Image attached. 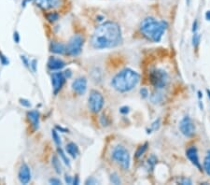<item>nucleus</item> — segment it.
<instances>
[{
	"label": "nucleus",
	"mask_w": 210,
	"mask_h": 185,
	"mask_svg": "<svg viewBox=\"0 0 210 185\" xmlns=\"http://www.w3.org/2000/svg\"><path fill=\"white\" fill-rule=\"evenodd\" d=\"M52 167L54 168L55 172L57 174H62L63 169H62V165L60 163V160L58 159V157L56 155H53L52 157Z\"/></svg>",
	"instance_id": "nucleus-18"
},
{
	"label": "nucleus",
	"mask_w": 210,
	"mask_h": 185,
	"mask_svg": "<svg viewBox=\"0 0 210 185\" xmlns=\"http://www.w3.org/2000/svg\"><path fill=\"white\" fill-rule=\"evenodd\" d=\"M110 181L113 184H121V179L119 177V175L117 173H112L110 175Z\"/></svg>",
	"instance_id": "nucleus-25"
},
{
	"label": "nucleus",
	"mask_w": 210,
	"mask_h": 185,
	"mask_svg": "<svg viewBox=\"0 0 210 185\" xmlns=\"http://www.w3.org/2000/svg\"><path fill=\"white\" fill-rule=\"evenodd\" d=\"M21 59H22V61H23L24 65L26 67L29 66V62H28V59L26 58V56H24V55H21Z\"/></svg>",
	"instance_id": "nucleus-34"
},
{
	"label": "nucleus",
	"mask_w": 210,
	"mask_h": 185,
	"mask_svg": "<svg viewBox=\"0 0 210 185\" xmlns=\"http://www.w3.org/2000/svg\"><path fill=\"white\" fill-rule=\"evenodd\" d=\"M166 27V22L157 21L152 17H148L142 21L140 24V31L148 40L153 42H159L163 37Z\"/></svg>",
	"instance_id": "nucleus-3"
},
{
	"label": "nucleus",
	"mask_w": 210,
	"mask_h": 185,
	"mask_svg": "<svg viewBox=\"0 0 210 185\" xmlns=\"http://www.w3.org/2000/svg\"><path fill=\"white\" fill-rule=\"evenodd\" d=\"M156 162H157V158L155 157V155L152 154L151 156L148 159V167L149 168L152 169L154 167V165L156 164Z\"/></svg>",
	"instance_id": "nucleus-24"
},
{
	"label": "nucleus",
	"mask_w": 210,
	"mask_h": 185,
	"mask_svg": "<svg viewBox=\"0 0 210 185\" xmlns=\"http://www.w3.org/2000/svg\"><path fill=\"white\" fill-rule=\"evenodd\" d=\"M204 169L205 171L207 173V175H209L210 176V150L207 151L206 152V155L204 159Z\"/></svg>",
	"instance_id": "nucleus-19"
},
{
	"label": "nucleus",
	"mask_w": 210,
	"mask_h": 185,
	"mask_svg": "<svg viewBox=\"0 0 210 185\" xmlns=\"http://www.w3.org/2000/svg\"><path fill=\"white\" fill-rule=\"evenodd\" d=\"M64 73V77L65 78H67V79H68V78H70L71 76H72V72H71V70L70 69H67V70H65L64 72H63Z\"/></svg>",
	"instance_id": "nucleus-38"
},
{
	"label": "nucleus",
	"mask_w": 210,
	"mask_h": 185,
	"mask_svg": "<svg viewBox=\"0 0 210 185\" xmlns=\"http://www.w3.org/2000/svg\"><path fill=\"white\" fill-rule=\"evenodd\" d=\"M206 93H207V96H208V98L210 99V90H209V89H206Z\"/></svg>",
	"instance_id": "nucleus-45"
},
{
	"label": "nucleus",
	"mask_w": 210,
	"mask_h": 185,
	"mask_svg": "<svg viewBox=\"0 0 210 185\" xmlns=\"http://www.w3.org/2000/svg\"><path fill=\"white\" fill-rule=\"evenodd\" d=\"M64 180H65V182H66V183H68V184L72 183V178H71L70 176H68V175H65Z\"/></svg>",
	"instance_id": "nucleus-40"
},
{
	"label": "nucleus",
	"mask_w": 210,
	"mask_h": 185,
	"mask_svg": "<svg viewBox=\"0 0 210 185\" xmlns=\"http://www.w3.org/2000/svg\"><path fill=\"white\" fill-rule=\"evenodd\" d=\"M28 119L31 122L32 126L35 130H36L39 126V113L37 110H31L27 114Z\"/></svg>",
	"instance_id": "nucleus-15"
},
{
	"label": "nucleus",
	"mask_w": 210,
	"mask_h": 185,
	"mask_svg": "<svg viewBox=\"0 0 210 185\" xmlns=\"http://www.w3.org/2000/svg\"><path fill=\"white\" fill-rule=\"evenodd\" d=\"M198 97H199V98H202V97H203V94L200 91L198 92Z\"/></svg>",
	"instance_id": "nucleus-44"
},
{
	"label": "nucleus",
	"mask_w": 210,
	"mask_h": 185,
	"mask_svg": "<svg viewBox=\"0 0 210 185\" xmlns=\"http://www.w3.org/2000/svg\"><path fill=\"white\" fill-rule=\"evenodd\" d=\"M47 20L51 22V23H54L59 19V14L57 12H49L46 15Z\"/></svg>",
	"instance_id": "nucleus-22"
},
{
	"label": "nucleus",
	"mask_w": 210,
	"mask_h": 185,
	"mask_svg": "<svg viewBox=\"0 0 210 185\" xmlns=\"http://www.w3.org/2000/svg\"><path fill=\"white\" fill-rule=\"evenodd\" d=\"M97 181H96V180H94L93 178H89L87 180H86L85 181V184H95V183H96Z\"/></svg>",
	"instance_id": "nucleus-37"
},
{
	"label": "nucleus",
	"mask_w": 210,
	"mask_h": 185,
	"mask_svg": "<svg viewBox=\"0 0 210 185\" xmlns=\"http://www.w3.org/2000/svg\"><path fill=\"white\" fill-rule=\"evenodd\" d=\"M88 104L89 109L92 112H99L104 106V97L101 93L96 90H92L88 98Z\"/></svg>",
	"instance_id": "nucleus-6"
},
{
	"label": "nucleus",
	"mask_w": 210,
	"mask_h": 185,
	"mask_svg": "<svg viewBox=\"0 0 210 185\" xmlns=\"http://www.w3.org/2000/svg\"><path fill=\"white\" fill-rule=\"evenodd\" d=\"M49 182L51 183V184H53V185H60L62 182H61V180H58V179H51L50 180H49Z\"/></svg>",
	"instance_id": "nucleus-32"
},
{
	"label": "nucleus",
	"mask_w": 210,
	"mask_h": 185,
	"mask_svg": "<svg viewBox=\"0 0 210 185\" xmlns=\"http://www.w3.org/2000/svg\"><path fill=\"white\" fill-rule=\"evenodd\" d=\"M84 40L80 35H75L73 36L66 46V52L69 55L77 56L79 55L82 51Z\"/></svg>",
	"instance_id": "nucleus-7"
},
{
	"label": "nucleus",
	"mask_w": 210,
	"mask_h": 185,
	"mask_svg": "<svg viewBox=\"0 0 210 185\" xmlns=\"http://www.w3.org/2000/svg\"><path fill=\"white\" fill-rule=\"evenodd\" d=\"M65 151L73 158H76L79 154V148H78L77 144H75L74 142H70V143H68L67 145H66Z\"/></svg>",
	"instance_id": "nucleus-17"
},
{
	"label": "nucleus",
	"mask_w": 210,
	"mask_h": 185,
	"mask_svg": "<svg viewBox=\"0 0 210 185\" xmlns=\"http://www.w3.org/2000/svg\"><path fill=\"white\" fill-rule=\"evenodd\" d=\"M52 139L54 141V143L58 146H61V138H60V136L58 135V133H57L56 130H52Z\"/></svg>",
	"instance_id": "nucleus-23"
},
{
	"label": "nucleus",
	"mask_w": 210,
	"mask_h": 185,
	"mask_svg": "<svg viewBox=\"0 0 210 185\" xmlns=\"http://www.w3.org/2000/svg\"><path fill=\"white\" fill-rule=\"evenodd\" d=\"M36 64H37V62H36V60H32L31 61V63H30V66H31V69H32V70L34 71V72H36Z\"/></svg>",
	"instance_id": "nucleus-33"
},
{
	"label": "nucleus",
	"mask_w": 210,
	"mask_h": 185,
	"mask_svg": "<svg viewBox=\"0 0 210 185\" xmlns=\"http://www.w3.org/2000/svg\"><path fill=\"white\" fill-rule=\"evenodd\" d=\"M111 158L117 164H119L124 170L129 169L131 164L130 153L123 146L118 145L113 148L111 152Z\"/></svg>",
	"instance_id": "nucleus-4"
},
{
	"label": "nucleus",
	"mask_w": 210,
	"mask_h": 185,
	"mask_svg": "<svg viewBox=\"0 0 210 185\" xmlns=\"http://www.w3.org/2000/svg\"><path fill=\"white\" fill-rule=\"evenodd\" d=\"M35 4L42 8V9H49L59 7L61 0H34Z\"/></svg>",
	"instance_id": "nucleus-13"
},
{
	"label": "nucleus",
	"mask_w": 210,
	"mask_h": 185,
	"mask_svg": "<svg viewBox=\"0 0 210 185\" xmlns=\"http://www.w3.org/2000/svg\"><path fill=\"white\" fill-rule=\"evenodd\" d=\"M200 40H201V36L195 32L193 35V45L194 47H197L200 43Z\"/></svg>",
	"instance_id": "nucleus-26"
},
{
	"label": "nucleus",
	"mask_w": 210,
	"mask_h": 185,
	"mask_svg": "<svg viewBox=\"0 0 210 185\" xmlns=\"http://www.w3.org/2000/svg\"><path fill=\"white\" fill-rule=\"evenodd\" d=\"M56 129H58V130H60V131H62V132H64V133L67 132V130L64 129V128H63V127H61V126H56Z\"/></svg>",
	"instance_id": "nucleus-42"
},
{
	"label": "nucleus",
	"mask_w": 210,
	"mask_h": 185,
	"mask_svg": "<svg viewBox=\"0 0 210 185\" xmlns=\"http://www.w3.org/2000/svg\"><path fill=\"white\" fill-rule=\"evenodd\" d=\"M79 182H80V181H79V177L76 176L75 179L72 180V183H73V184H79Z\"/></svg>",
	"instance_id": "nucleus-41"
},
{
	"label": "nucleus",
	"mask_w": 210,
	"mask_h": 185,
	"mask_svg": "<svg viewBox=\"0 0 210 185\" xmlns=\"http://www.w3.org/2000/svg\"><path fill=\"white\" fill-rule=\"evenodd\" d=\"M20 104L24 107H25V108H30L31 107V103L28 101L27 99H24V98H21L20 99Z\"/></svg>",
	"instance_id": "nucleus-27"
},
{
	"label": "nucleus",
	"mask_w": 210,
	"mask_h": 185,
	"mask_svg": "<svg viewBox=\"0 0 210 185\" xmlns=\"http://www.w3.org/2000/svg\"><path fill=\"white\" fill-rule=\"evenodd\" d=\"M48 66L51 70H60L65 66V63L59 58L51 57L48 62Z\"/></svg>",
	"instance_id": "nucleus-14"
},
{
	"label": "nucleus",
	"mask_w": 210,
	"mask_h": 185,
	"mask_svg": "<svg viewBox=\"0 0 210 185\" xmlns=\"http://www.w3.org/2000/svg\"><path fill=\"white\" fill-rule=\"evenodd\" d=\"M13 40H14L15 43L20 42V35H19L18 32H14V34H13Z\"/></svg>",
	"instance_id": "nucleus-35"
},
{
	"label": "nucleus",
	"mask_w": 210,
	"mask_h": 185,
	"mask_svg": "<svg viewBox=\"0 0 210 185\" xmlns=\"http://www.w3.org/2000/svg\"><path fill=\"white\" fill-rule=\"evenodd\" d=\"M147 149H148V143L141 145L136 152V158H139L140 156H142V155L145 153V152L147 151Z\"/></svg>",
	"instance_id": "nucleus-21"
},
{
	"label": "nucleus",
	"mask_w": 210,
	"mask_h": 185,
	"mask_svg": "<svg viewBox=\"0 0 210 185\" xmlns=\"http://www.w3.org/2000/svg\"><path fill=\"white\" fill-rule=\"evenodd\" d=\"M168 74L163 69H156L151 70V72L149 73V81L151 84L157 89L165 88L168 82Z\"/></svg>",
	"instance_id": "nucleus-5"
},
{
	"label": "nucleus",
	"mask_w": 210,
	"mask_h": 185,
	"mask_svg": "<svg viewBox=\"0 0 210 185\" xmlns=\"http://www.w3.org/2000/svg\"><path fill=\"white\" fill-rule=\"evenodd\" d=\"M140 94L142 98H147L149 96V91L147 88H141L140 89Z\"/></svg>",
	"instance_id": "nucleus-29"
},
{
	"label": "nucleus",
	"mask_w": 210,
	"mask_h": 185,
	"mask_svg": "<svg viewBox=\"0 0 210 185\" xmlns=\"http://www.w3.org/2000/svg\"><path fill=\"white\" fill-rule=\"evenodd\" d=\"M197 26H198V22L195 20V21L193 22V33H195V32L197 31Z\"/></svg>",
	"instance_id": "nucleus-39"
},
{
	"label": "nucleus",
	"mask_w": 210,
	"mask_h": 185,
	"mask_svg": "<svg viewBox=\"0 0 210 185\" xmlns=\"http://www.w3.org/2000/svg\"><path fill=\"white\" fill-rule=\"evenodd\" d=\"M186 2H187V5H190V0H186Z\"/></svg>",
	"instance_id": "nucleus-46"
},
{
	"label": "nucleus",
	"mask_w": 210,
	"mask_h": 185,
	"mask_svg": "<svg viewBox=\"0 0 210 185\" xmlns=\"http://www.w3.org/2000/svg\"><path fill=\"white\" fill-rule=\"evenodd\" d=\"M179 130L187 138H192L195 133V125L189 116H185L179 123Z\"/></svg>",
	"instance_id": "nucleus-8"
},
{
	"label": "nucleus",
	"mask_w": 210,
	"mask_h": 185,
	"mask_svg": "<svg viewBox=\"0 0 210 185\" xmlns=\"http://www.w3.org/2000/svg\"><path fill=\"white\" fill-rule=\"evenodd\" d=\"M159 127H160V120L155 121L153 123L151 124V129H152V130H154V131L158 130V129H159Z\"/></svg>",
	"instance_id": "nucleus-31"
},
{
	"label": "nucleus",
	"mask_w": 210,
	"mask_h": 185,
	"mask_svg": "<svg viewBox=\"0 0 210 185\" xmlns=\"http://www.w3.org/2000/svg\"><path fill=\"white\" fill-rule=\"evenodd\" d=\"M139 80L140 76L137 72L131 69H124L113 78L111 86L120 93H127L135 88Z\"/></svg>",
	"instance_id": "nucleus-2"
},
{
	"label": "nucleus",
	"mask_w": 210,
	"mask_h": 185,
	"mask_svg": "<svg viewBox=\"0 0 210 185\" xmlns=\"http://www.w3.org/2000/svg\"><path fill=\"white\" fill-rule=\"evenodd\" d=\"M120 112L122 114H127L129 112V108L128 107H121L120 109Z\"/></svg>",
	"instance_id": "nucleus-36"
},
{
	"label": "nucleus",
	"mask_w": 210,
	"mask_h": 185,
	"mask_svg": "<svg viewBox=\"0 0 210 185\" xmlns=\"http://www.w3.org/2000/svg\"><path fill=\"white\" fill-rule=\"evenodd\" d=\"M65 81V77L63 72H55L52 75V83L53 87V92L56 94L58 93Z\"/></svg>",
	"instance_id": "nucleus-9"
},
{
	"label": "nucleus",
	"mask_w": 210,
	"mask_h": 185,
	"mask_svg": "<svg viewBox=\"0 0 210 185\" xmlns=\"http://www.w3.org/2000/svg\"><path fill=\"white\" fill-rule=\"evenodd\" d=\"M57 152H58V154L60 155V157L62 159V161L66 164V165H68V167H70V162H69V159L67 158V156L65 155L64 152L60 148V146L58 147V149H57Z\"/></svg>",
	"instance_id": "nucleus-20"
},
{
	"label": "nucleus",
	"mask_w": 210,
	"mask_h": 185,
	"mask_svg": "<svg viewBox=\"0 0 210 185\" xmlns=\"http://www.w3.org/2000/svg\"><path fill=\"white\" fill-rule=\"evenodd\" d=\"M122 40L121 27L117 23L106 22L94 30L91 43L94 49L103 50L118 46Z\"/></svg>",
	"instance_id": "nucleus-1"
},
{
	"label": "nucleus",
	"mask_w": 210,
	"mask_h": 185,
	"mask_svg": "<svg viewBox=\"0 0 210 185\" xmlns=\"http://www.w3.org/2000/svg\"><path fill=\"white\" fill-rule=\"evenodd\" d=\"M72 89L80 95L84 94L86 90H87V80H86V78L80 77L76 79L72 82Z\"/></svg>",
	"instance_id": "nucleus-10"
},
{
	"label": "nucleus",
	"mask_w": 210,
	"mask_h": 185,
	"mask_svg": "<svg viewBox=\"0 0 210 185\" xmlns=\"http://www.w3.org/2000/svg\"><path fill=\"white\" fill-rule=\"evenodd\" d=\"M19 180L22 184H27L31 180V171L29 167L26 164H23L18 173Z\"/></svg>",
	"instance_id": "nucleus-11"
},
{
	"label": "nucleus",
	"mask_w": 210,
	"mask_h": 185,
	"mask_svg": "<svg viewBox=\"0 0 210 185\" xmlns=\"http://www.w3.org/2000/svg\"><path fill=\"white\" fill-rule=\"evenodd\" d=\"M186 155L188 159L192 162V164L196 167L200 171H202V167H201V163L199 161V156H198V152L195 147H190L187 150Z\"/></svg>",
	"instance_id": "nucleus-12"
},
{
	"label": "nucleus",
	"mask_w": 210,
	"mask_h": 185,
	"mask_svg": "<svg viewBox=\"0 0 210 185\" xmlns=\"http://www.w3.org/2000/svg\"><path fill=\"white\" fill-rule=\"evenodd\" d=\"M51 51L56 54H64L66 52V47L60 42L52 41L51 43Z\"/></svg>",
	"instance_id": "nucleus-16"
},
{
	"label": "nucleus",
	"mask_w": 210,
	"mask_h": 185,
	"mask_svg": "<svg viewBox=\"0 0 210 185\" xmlns=\"http://www.w3.org/2000/svg\"><path fill=\"white\" fill-rule=\"evenodd\" d=\"M178 183H180V184H182V185H186V184H189V185H190L192 184L193 182H192V180H190V179H186V178H183V179H181L179 181H178Z\"/></svg>",
	"instance_id": "nucleus-30"
},
{
	"label": "nucleus",
	"mask_w": 210,
	"mask_h": 185,
	"mask_svg": "<svg viewBox=\"0 0 210 185\" xmlns=\"http://www.w3.org/2000/svg\"><path fill=\"white\" fill-rule=\"evenodd\" d=\"M205 19L207 21H210V11H207L205 12Z\"/></svg>",
	"instance_id": "nucleus-43"
},
{
	"label": "nucleus",
	"mask_w": 210,
	"mask_h": 185,
	"mask_svg": "<svg viewBox=\"0 0 210 185\" xmlns=\"http://www.w3.org/2000/svg\"><path fill=\"white\" fill-rule=\"evenodd\" d=\"M0 61H1V64L4 65H8V58L2 53H0Z\"/></svg>",
	"instance_id": "nucleus-28"
}]
</instances>
